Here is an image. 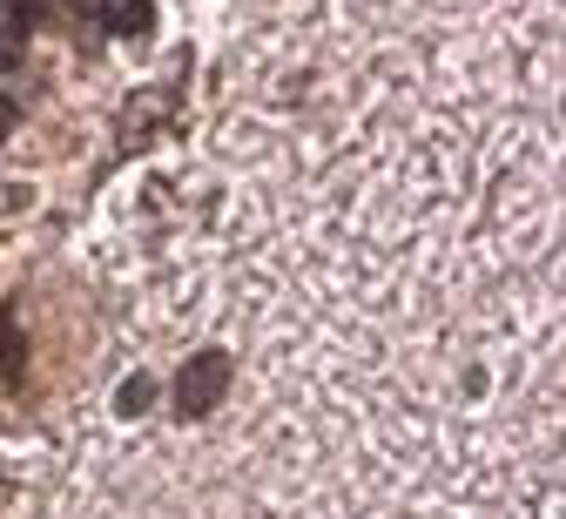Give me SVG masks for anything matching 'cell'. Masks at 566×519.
I'll use <instances>...</instances> for the list:
<instances>
[{
    "label": "cell",
    "instance_id": "1",
    "mask_svg": "<svg viewBox=\"0 0 566 519\" xmlns=\"http://www.w3.org/2000/svg\"><path fill=\"white\" fill-rule=\"evenodd\" d=\"M223 392H230V351H196V357L176 371V412H182V418L217 412Z\"/></svg>",
    "mask_w": 566,
    "mask_h": 519
},
{
    "label": "cell",
    "instance_id": "2",
    "mask_svg": "<svg viewBox=\"0 0 566 519\" xmlns=\"http://www.w3.org/2000/svg\"><path fill=\"white\" fill-rule=\"evenodd\" d=\"M0 378H8V385L28 378V338H21V318L14 311H0Z\"/></svg>",
    "mask_w": 566,
    "mask_h": 519
},
{
    "label": "cell",
    "instance_id": "3",
    "mask_svg": "<svg viewBox=\"0 0 566 519\" xmlns=\"http://www.w3.org/2000/svg\"><path fill=\"white\" fill-rule=\"evenodd\" d=\"M156 0H102V28L108 34H149Z\"/></svg>",
    "mask_w": 566,
    "mask_h": 519
},
{
    "label": "cell",
    "instance_id": "4",
    "mask_svg": "<svg viewBox=\"0 0 566 519\" xmlns=\"http://www.w3.org/2000/svg\"><path fill=\"white\" fill-rule=\"evenodd\" d=\"M156 392H163V385L149 378V371H135V378H128V385L115 392V412H122V418H142V412L156 405Z\"/></svg>",
    "mask_w": 566,
    "mask_h": 519
},
{
    "label": "cell",
    "instance_id": "5",
    "mask_svg": "<svg viewBox=\"0 0 566 519\" xmlns=\"http://www.w3.org/2000/svg\"><path fill=\"white\" fill-rule=\"evenodd\" d=\"M8 8H14V28H8V41H28V34L41 28V8H48V0H8Z\"/></svg>",
    "mask_w": 566,
    "mask_h": 519
},
{
    "label": "cell",
    "instance_id": "6",
    "mask_svg": "<svg viewBox=\"0 0 566 519\" xmlns=\"http://www.w3.org/2000/svg\"><path fill=\"white\" fill-rule=\"evenodd\" d=\"M8 68H21V41H8V34H0V74H8Z\"/></svg>",
    "mask_w": 566,
    "mask_h": 519
},
{
    "label": "cell",
    "instance_id": "7",
    "mask_svg": "<svg viewBox=\"0 0 566 519\" xmlns=\"http://www.w3.org/2000/svg\"><path fill=\"white\" fill-rule=\"evenodd\" d=\"M14 122H21V108H14V102H0V142L14 135Z\"/></svg>",
    "mask_w": 566,
    "mask_h": 519
}]
</instances>
